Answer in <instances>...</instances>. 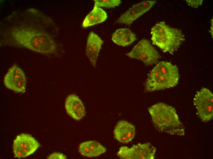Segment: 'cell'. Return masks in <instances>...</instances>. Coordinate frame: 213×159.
I'll list each match as a JSON object with an SVG mask.
<instances>
[{"label":"cell","mask_w":213,"mask_h":159,"mask_svg":"<svg viewBox=\"0 0 213 159\" xmlns=\"http://www.w3.org/2000/svg\"><path fill=\"white\" fill-rule=\"evenodd\" d=\"M51 20L33 8L13 12L1 23V42L43 54L55 53L56 45L47 28Z\"/></svg>","instance_id":"6da1fadb"},{"label":"cell","mask_w":213,"mask_h":159,"mask_svg":"<svg viewBox=\"0 0 213 159\" xmlns=\"http://www.w3.org/2000/svg\"><path fill=\"white\" fill-rule=\"evenodd\" d=\"M148 109L153 123L159 131L171 135H185V128L173 107L159 102Z\"/></svg>","instance_id":"7a4b0ae2"},{"label":"cell","mask_w":213,"mask_h":159,"mask_svg":"<svg viewBox=\"0 0 213 159\" xmlns=\"http://www.w3.org/2000/svg\"><path fill=\"white\" fill-rule=\"evenodd\" d=\"M179 79L177 66L166 61H160L150 72L145 84V90L151 92L172 88Z\"/></svg>","instance_id":"3957f363"},{"label":"cell","mask_w":213,"mask_h":159,"mask_svg":"<svg viewBox=\"0 0 213 159\" xmlns=\"http://www.w3.org/2000/svg\"><path fill=\"white\" fill-rule=\"evenodd\" d=\"M153 44L164 53L173 54L185 40L182 31L166 24L164 21L156 24L151 29Z\"/></svg>","instance_id":"277c9868"},{"label":"cell","mask_w":213,"mask_h":159,"mask_svg":"<svg viewBox=\"0 0 213 159\" xmlns=\"http://www.w3.org/2000/svg\"><path fill=\"white\" fill-rule=\"evenodd\" d=\"M125 55L130 58L142 61L147 65L156 64L161 57L158 52L146 39L141 40Z\"/></svg>","instance_id":"5b68a950"},{"label":"cell","mask_w":213,"mask_h":159,"mask_svg":"<svg viewBox=\"0 0 213 159\" xmlns=\"http://www.w3.org/2000/svg\"><path fill=\"white\" fill-rule=\"evenodd\" d=\"M193 103L198 116L204 122L213 118V94L208 89L203 88L196 92Z\"/></svg>","instance_id":"8992f818"},{"label":"cell","mask_w":213,"mask_h":159,"mask_svg":"<svg viewBox=\"0 0 213 159\" xmlns=\"http://www.w3.org/2000/svg\"><path fill=\"white\" fill-rule=\"evenodd\" d=\"M156 151L155 148L150 143H139L130 148L121 146L117 154L122 159H153Z\"/></svg>","instance_id":"52a82bcc"},{"label":"cell","mask_w":213,"mask_h":159,"mask_svg":"<svg viewBox=\"0 0 213 159\" xmlns=\"http://www.w3.org/2000/svg\"><path fill=\"white\" fill-rule=\"evenodd\" d=\"M39 146L38 142L31 135L22 133L17 135L13 144L15 157L21 158L33 154Z\"/></svg>","instance_id":"ba28073f"},{"label":"cell","mask_w":213,"mask_h":159,"mask_svg":"<svg viewBox=\"0 0 213 159\" xmlns=\"http://www.w3.org/2000/svg\"><path fill=\"white\" fill-rule=\"evenodd\" d=\"M4 83L7 88L17 93L25 91L26 80L23 70L14 64L9 69L4 79Z\"/></svg>","instance_id":"9c48e42d"},{"label":"cell","mask_w":213,"mask_h":159,"mask_svg":"<svg viewBox=\"0 0 213 159\" xmlns=\"http://www.w3.org/2000/svg\"><path fill=\"white\" fill-rule=\"evenodd\" d=\"M156 1H145L133 5L123 13L116 23L130 25L133 22L147 11L155 5Z\"/></svg>","instance_id":"30bf717a"},{"label":"cell","mask_w":213,"mask_h":159,"mask_svg":"<svg viewBox=\"0 0 213 159\" xmlns=\"http://www.w3.org/2000/svg\"><path fill=\"white\" fill-rule=\"evenodd\" d=\"M65 107L67 114L76 120H79L85 114V108L79 97L75 94H71L66 98Z\"/></svg>","instance_id":"8fae6325"},{"label":"cell","mask_w":213,"mask_h":159,"mask_svg":"<svg viewBox=\"0 0 213 159\" xmlns=\"http://www.w3.org/2000/svg\"><path fill=\"white\" fill-rule=\"evenodd\" d=\"M115 138L120 142L127 143L131 141L136 134L135 128L131 123L124 120L118 121L114 131Z\"/></svg>","instance_id":"7c38bea8"},{"label":"cell","mask_w":213,"mask_h":159,"mask_svg":"<svg viewBox=\"0 0 213 159\" xmlns=\"http://www.w3.org/2000/svg\"><path fill=\"white\" fill-rule=\"evenodd\" d=\"M103 43V40L92 31L89 34L87 40L86 54L92 66L95 68L99 53Z\"/></svg>","instance_id":"4fadbf2b"},{"label":"cell","mask_w":213,"mask_h":159,"mask_svg":"<svg viewBox=\"0 0 213 159\" xmlns=\"http://www.w3.org/2000/svg\"><path fill=\"white\" fill-rule=\"evenodd\" d=\"M106 148L98 142L89 141L80 143L79 151L82 156L88 157H98L106 152Z\"/></svg>","instance_id":"5bb4252c"},{"label":"cell","mask_w":213,"mask_h":159,"mask_svg":"<svg viewBox=\"0 0 213 159\" xmlns=\"http://www.w3.org/2000/svg\"><path fill=\"white\" fill-rule=\"evenodd\" d=\"M136 39L135 34L126 28L117 29L112 35V41L117 45L123 47L132 44Z\"/></svg>","instance_id":"9a60e30c"},{"label":"cell","mask_w":213,"mask_h":159,"mask_svg":"<svg viewBox=\"0 0 213 159\" xmlns=\"http://www.w3.org/2000/svg\"><path fill=\"white\" fill-rule=\"evenodd\" d=\"M107 18V14L102 8L94 6L92 10L87 15L82 24L83 28H86L102 23Z\"/></svg>","instance_id":"2e32d148"},{"label":"cell","mask_w":213,"mask_h":159,"mask_svg":"<svg viewBox=\"0 0 213 159\" xmlns=\"http://www.w3.org/2000/svg\"><path fill=\"white\" fill-rule=\"evenodd\" d=\"M94 6L109 8H114L121 3L120 0H94Z\"/></svg>","instance_id":"e0dca14e"},{"label":"cell","mask_w":213,"mask_h":159,"mask_svg":"<svg viewBox=\"0 0 213 159\" xmlns=\"http://www.w3.org/2000/svg\"><path fill=\"white\" fill-rule=\"evenodd\" d=\"M185 1L188 5L191 7L197 8L202 4L203 0H186Z\"/></svg>","instance_id":"ac0fdd59"},{"label":"cell","mask_w":213,"mask_h":159,"mask_svg":"<svg viewBox=\"0 0 213 159\" xmlns=\"http://www.w3.org/2000/svg\"><path fill=\"white\" fill-rule=\"evenodd\" d=\"M48 159H66L65 156L59 153H54L48 156Z\"/></svg>","instance_id":"d6986e66"},{"label":"cell","mask_w":213,"mask_h":159,"mask_svg":"<svg viewBox=\"0 0 213 159\" xmlns=\"http://www.w3.org/2000/svg\"><path fill=\"white\" fill-rule=\"evenodd\" d=\"M210 32L211 35L213 36V19L211 20V25L210 28Z\"/></svg>","instance_id":"ffe728a7"}]
</instances>
